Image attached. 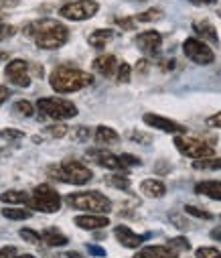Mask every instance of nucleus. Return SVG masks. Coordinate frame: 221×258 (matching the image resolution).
Returning a JSON list of instances; mask_svg holds the SVG:
<instances>
[{
	"label": "nucleus",
	"instance_id": "nucleus-1",
	"mask_svg": "<svg viewBox=\"0 0 221 258\" xmlns=\"http://www.w3.org/2000/svg\"><path fill=\"white\" fill-rule=\"evenodd\" d=\"M25 35L35 39V45L39 49H45V51L59 49L69 39L67 27L55 19H39L35 23H29L25 27Z\"/></svg>",
	"mask_w": 221,
	"mask_h": 258
},
{
	"label": "nucleus",
	"instance_id": "nucleus-2",
	"mask_svg": "<svg viewBox=\"0 0 221 258\" xmlns=\"http://www.w3.org/2000/svg\"><path fill=\"white\" fill-rule=\"evenodd\" d=\"M94 76L78 70V68H71V66H59L51 72L49 76V84L57 94H73V92H80L88 86H92Z\"/></svg>",
	"mask_w": 221,
	"mask_h": 258
},
{
	"label": "nucleus",
	"instance_id": "nucleus-3",
	"mask_svg": "<svg viewBox=\"0 0 221 258\" xmlns=\"http://www.w3.org/2000/svg\"><path fill=\"white\" fill-rule=\"evenodd\" d=\"M49 175L63 183H71V185H86L94 177L92 169L86 167L78 159H65L59 167H49Z\"/></svg>",
	"mask_w": 221,
	"mask_h": 258
},
{
	"label": "nucleus",
	"instance_id": "nucleus-4",
	"mask_svg": "<svg viewBox=\"0 0 221 258\" xmlns=\"http://www.w3.org/2000/svg\"><path fill=\"white\" fill-rule=\"evenodd\" d=\"M67 204L82 212H92V214H108L112 212V202L102 196L100 191H82V193H69Z\"/></svg>",
	"mask_w": 221,
	"mask_h": 258
},
{
	"label": "nucleus",
	"instance_id": "nucleus-5",
	"mask_svg": "<svg viewBox=\"0 0 221 258\" xmlns=\"http://www.w3.org/2000/svg\"><path fill=\"white\" fill-rule=\"evenodd\" d=\"M37 108L41 110V114H45L47 118L57 120V122L78 116V106L69 100H63V98H39Z\"/></svg>",
	"mask_w": 221,
	"mask_h": 258
},
{
	"label": "nucleus",
	"instance_id": "nucleus-6",
	"mask_svg": "<svg viewBox=\"0 0 221 258\" xmlns=\"http://www.w3.org/2000/svg\"><path fill=\"white\" fill-rule=\"evenodd\" d=\"M29 206L33 210H37V212H43V214H55L61 208V196L51 185L43 183V185L35 187L33 196L29 200Z\"/></svg>",
	"mask_w": 221,
	"mask_h": 258
},
{
	"label": "nucleus",
	"instance_id": "nucleus-7",
	"mask_svg": "<svg viewBox=\"0 0 221 258\" xmlns=\"http://www.w3.org/2000/svg\"><path fill=\"white\" fill-rule=\"evenodd\" d=\"M175 147L181 155L189 157V159H205L213 155V147L201 139L195 137H187V135H175Z\"/></svg>",
	"mask_w": 221,
	"mask_h": 258
},
{
	"label": "nucleus",
	"instance_id": "nucleus-8",
	"mask_svg": "<svg viewBox=\"0 0 221 258\" xmlns=\"http://www.w3.org/2000/svg\"><path fill=\"white\" fill-rule=\"evenodd\" d=\"M98 11H100V5L96 0H73V3H67L65 7L59 9V17L80 23V21H88L96 17Z\"/></svg>",
	"mask_w": 221,
	"mask_h": 258
},
{
	"label": "nucleus",
	"instance_id": "nucleus-9",
	"mask_svg": "<svg viewBox=\"0 0 221 258\" xmlns=\"http://www.w3.org/2000/svg\"><path fill=\"white\" fill-rule=\"evenodd\" d=\"M183 53L187 55V59H191L197 66H209V63L215 61V55H213V49H209V45L201 39H185L183 43Z\"/></svg>",
	"mask_w": 221,
	"mask_h": 258
},
{
	"label": "nucleus",
	"instance_id": "nucleus-10",
	"mask_svg": "<svg viewBox=\"0 0 221 258\" xmlns=\"http://www.w3.org/2000/svg\"><path fill=\"white\" fill-rule=\"evenodd\" d=\"M5 76L9 78V82H13L19 88H29L31 86V76H29V63L25 59H13L7 70Z\"/></svg>",
	"mask_w": 221,
	"mask_h": 258
},
{
	"label": "nucleus",
	"instance_id": "nucleus-11",
	"mask_svg": "<svg viewBox=\"0 0 221 258\" xmlns=\"http://www.w3.org/2000/svg\"><path fill=\"white\" fill-rule=\"evenodd\" d=\"M142 120H144V124H149L151 128H155V131H163V133H171V135H185V131H187L183 124H179V122H175L171 118H165L161 114H153V112L144 114Z\"/></svg>",
	"mask_w": 221,
	"mask_h": 258
},
{
	"label": "nucleus",
	"instance_id": "nucleus-12",
	"mask_svg": "<svg viewBox=\"0 0 221 258\" xmlns=\"http://www.w3.org/2000/svg\"><path fill=\"white\" fill-rule=\"evenodd\" d=\"M136 45L146 55H159L163 45V35L159 31H144L136 37Z\"/></svg>",
	"mask_w": 221,
	"mask_h": 258
},
{
	"label": "nucleus",
	"instance_id": "nucleus-13",
	"mask_svg": "<svg viewBox=\"0 0 221 258\" xmlns=\"http://www.w3.org/2000/svg\"><path fill=\"white\" fill-rule=\"evenodd\" d=\"M76 226L82 228V230H102V228H108L110 226V218L104 216V214H84V216H78L76 220Z\"/></svg>",
	"mask_w": 221,
	"mask_h": 258
},
{
	"label": "nucleus",
	"instance_id": "nucleus-14",
	"mask_svg": "<svg viewBox=\"0 0 221 258\" xmlns=\"http://www.w3.org/2000/svg\"><path fill=\"white\" fill-rule=\"evenodd\" d=\"M114 236H116V240H118L122 246H126V248H140L142 242L146 240V236H140V234L132 232L128 226H116V228H114Z\"/></svg>",
	"mask_w": 221,
	"mask_h": 258
},
{
	"label": "nucleus",
	"instance_id": "nucleus-15",
	"mask_svg": "<svg viewBox=\"0 0 221 258\" xmlns=\"http://www.w3.org/2000/svg\"><path fill=\"white\" fill-rule=\"evenodd\" d=\"M88 155H90V157H94V159H96V163H98V165H102V167H106V169H112V171H122V169H126V167L122 165L120 157H116V155H114V153H110V151L94 149V151H90Z\"/></svg>",
	"mask_w": 221,
	"mask_h": 258
},
{
	"label": "nucleus",
	"instance_id": "nucleus-16",
	"mask_svg": "<svg viewBox=\"0 0 221 258\" xmlns=\"http://www.w3.org/2000/svg\"><path fill=\"white\" fill-rule=\"evenodd\" d=\"M179 252H175L171 246H146L134 254V258H177Z\"/></svg>",
	"mask_w": 221,
	"mask_h": 258
},
{
	"label": "nucleus",
	"instance_id": "nucleus-17",
	"mask_svg": "<svg viewBox=\"0 0 221 258\" xmlns=\"http://www.w3.org/2000/svg\"><path fill=\"white\" fill-rule=\"evenodd\" d=\"M94 70H96L100 76L110 78V76H114L116 70H118V61H116L114 55H100V57L94 59Z\"/></svg>",
	"mask_w": 221,
	"mask_h": 258
},
{
	"label": "nucleus",
	"instance_id": "nucleus-18",
	"mask_svg": "<svg viewBox=\"0 0 221 258\" xmlns=\"http://www.w3.org/2000/svg\"><path fill=\"white\" fill-rule=\"evenodd\" d=\"M140 191L144 193L146 198H153V200H159L167 193V187L161 179H144L140 183Z\"/></svg>",
	"mask_w": 221,
	"mask_h": 258
},
{
	"label": "nucleus",
	"instance_id": "nucleus-19",
	"mask_svg": "<svg viewBox=\"0 0 221 258\" xmlns=\"http://www.w3.org/2000/svg\"><path fill=\"white\" fill-rule=\"evenodd\" d=\"M94 139H96V143L102 145V147H110V145L120 143V135L114 131V128H110V126H98Z\"/></svg>",
	"mask_w": 221,
	"mask_h": 258
},
{
	"label": "nucleus",
	"instance_id": "nucleus-20",
	"mask_svg": "<svg viewBox=\"0 0 221 258\" xmlns=\"http://www.w3.org/2000/svg\"><path fill=\"white\" fill-rule=\"evenodd\" d=\"M195 193L221 202V181H201L195 185Z\"/></svg>",
	"mask_w": 221,
	"mask_h": 258
},
{
	"label": "nucleus",
	"instance_id": "nucleus-21",
	"mask_svg": "<svg viewBox=\"0 0 221 258\" xmlns=\"http://www.w3.org/2000/svg\"><path fill=\"white\" fill-rule=\"evenodd\" d=\"M41 240H43L47 246H53V248H61V246H65V244L69 242L67 236H65L63 232H59L57 228H45L43 234H41Z\"/></svg>",
	"mask_w": 221,
	"mask_h": 258
},
{
	"label": "nucleus",
	"instance_id": "nucleus-22",
	"mask_svg": "<svg viewBox=\"0 0 221 258\" xmlns=\"http://www.w3.org/2000/svg\"><path fill=\"white\" fill-rule=\"evenodd\" d=\"M112 39H114V31H110V29H98V31H94L88 37V43L92 47H96V49H104L106 43H110Z\"/></svg>",
	"mask_w": 221,
	"mask_h": 258
},
{
	"label": "nucleus",
	"instance_id": "nucleus-23",
	"mask_svg": "<svg viewBox=\"0 0 221 258\" xmlns=\"http://www.w3.org/2000/svg\"><path fill=\"white\" fill-rule=\"evenodd\" d=\"M29 200H31V196L29 193H25V191H19V189H9V191H5V193H0V202L3 204H27L29 206Z\"/></svg>",
	"mask_w": 221,
	"mask_h": 258
},
{
	"label": "nucleus",
	"instance_id": "nucleus-24",
	"mask_svg": "<svg viewBox=\"0 0 221 258\" xmlns=\"http://www.w3.org/2000/svg\"><path fill=\"white\" fill-rule=\"evenodd\" d=\"M193 31H195V33H199V35H201L203 39H207L209 43L219 45L217 31H215V27H213L211 23H207V21H203V23H195V25H193Z\"/></svg>",
	"mask_w": 221,
	"mask_h": 258
},
{
	"label": "nucleus",
	"instance_id": "nucleus-25",
	"mask_svg": "<svg viewBox=\"0 0 221 258\" xmlns=\"http://www.w3.org/2000/svg\"><path fill=\"white\" fill-rule=\"evenodd\" d=\"M195 169L199 171H219L221 169V157L219 159H213V157H205V159H197L193 163Z\"/></svg>",
	"mask_w": 221,
	"mask_h": 258
},
{
	"label": "nucleus",
	"instance_id": "nucleus-26",
	"mask_svg": "<svg viewBox=\"0 0 221 258\" xmlns=\"http://www.w3.org/2000/svg\"><path fill=\"white\" fill-rule=\"evenodd\" d=\"M3 216L9 218V220H29L33 216L31 210H25V208H5L3 210Z\"/></svg>",
	"mask_w": 221,
	"mask_h": 258
},
{
	"label": "nucleus",
	"instance_id": "nucleus-27",
	"mask_svg": "<svg viewBox=\"0 0 221 258\" xmlns=\"http://www.w3.org/2000/svg\"><path fill=\"white\" fill-rule=\"evenodd\" d=\"M106 183H108L110 187H114V189H122V191L130 189V179H128L126 175H120V173L106 177Z\"/></svg>",
	"mask_w": 221,
	"mask_h": 258
},
{
	"label": "nucleus",
	"instance_id": "nucleus-28",
	"mask_svg": "<svg viewBox=\"0 0 221 258\" xmlns=\"http://www.w3.org/2000/svg\"><path fill=\"white\" fill-rule=\"evenodd\" d=\"M167 246H171L175 252H189V250H191V244H189V240H187V238H183V236L171 238V240L167 242Z\"/></svg>",
	"mask_w": 221,
	"mask_h": 258
},
{
	"label": "nucleus",
	"instance_id": "nucleus-29",
	"mask_svg": "<svg viewBox=\"0 0 221 258\" xmlns=\"http://www.w3.org/2000/svg\"><path fill=\"white\" fill-rule=\"evenodd\" d=\"M161 17H163V11H159V9H151V11L140 13V15L136 17V21H138V23H153V21H159Z\"/></svg>",
	"mask_w": 221,
	"mask_h": 258
},
{
	"label": "nucleus",
	"instance_id": "nucleus-30",
	"mask_svg": "<svg viewBox=\"0 0 221 258\" xmlns=\"http://www.w3.org/2000/svg\"><path fill=\"white\" fill-rule=\"evenodd\" d=\"M130 76H132V68L128 66V63H118V70H116V78L120 84H128L130 82Z\"/></svg>",
	"mask_w": 221,
	"mask_h": 258
},
{
	"label": "nucleus",
	"instance_id": "nucleus-31",
	"mask_svg": "<svg viewBox=\"0 0 221 258\" xmlns=\"http://www.w3.org/2000/svg\"><path fill=\"white\" fill-rule=\"evenodd\" d=\"M45 133H47L49 137H53V139H63V137H67L69 128H67V126H63V124H53V126L45 128Z\"/></svg>",
	"mask_w": 221,
	"mask_h": 258
},
{
	"label": "nucleus",
	"instance_id": "nucleus-32",
	"mask_svg": "<svg viewBox=\"0 0 221 258\" xmlns=\"http://www.w3.org/2000/svg\"><path fill=\"white\" fill-rule=\"evenodd\" d=\"M15 112L17 114H21V116H33L35 114V106L31 104V102H27V100H21V102H17L15 104Z\"/></svg>",
	"mask_w": 221,
	"mask_h": 258
},
{
	"label": "nucleus",
	"instance_id": "nucleus-33",
	"mask_svg": "<svg viewBox=\"0 0 221 258\" xmlns=\"http://www.w3.org/2000/svg\"><path fill=\"white\" fill-rule=\"evenodd\" d=\"M19 234H21V238H23L25 242H29V244H41V242H43V240H41V234L35 232V230H31V228H23Z\"/></svg>",
	"mask_w": 221,
	"mask_h": 258
},
{
	"label": "nucleus",
	"instance_id": "nucleus-34",
	"mask_svg": "<svg viewBox=\"0 0 221 258\" xmlns=\"http://www.w3.org/2000/svg\"><path fill=\"white\" fill-rule=\"evenodd\" d=\"M185 214L187 216H193V218H199V220H211L213 218L209 212H205V210H201L197 206H185Z\"/></svg>",
	"mask_w": 221,
	"mask_h": 258
},
{
	"label": "nucleus",
	"instance_id": "nucleus-35",
	"mask_svg": "<svg viewBox=\"0 0 221 258\" xmlns=\"http://www.w3.org/2000/svg\"><path fill=\"white\" fill-rule=\"evenodd\" d=\"M195 256L197 258H221V250L211 248V246H205V248H197L195 250Z\"/></svg>",
	"mask_w": 221,
	"mask_h": 258
},
{
	"label": "nucleus",
	"instance_id": "nucleus-36",
	"mask_svg": "<svg viewBox=\"0 0 221 258\" xmlns=\"http://www.w3.org/2000/svg\"><path fill=\"white\" fill-rule=\"evenodd\" d=\"M114 23H116L118 27L126 29V31H132V29H134V25H136V19H132V17H116V19H114Z\"/></svg>",
	"mask_w": 221,
	"mask_h": 258
},
{
	"label": "nucleus",
	"instance_id": "nucleus-37",
	"mask_svg": "<svg viewBox=\"0 0 221 258\" xmlns=\"http://www.w3.org/2000/svg\"><path fill=\"white\" fill-rule=\"evenodd\" d=\"M15 33H17V29H15L13 25H7V23L0 21V41H7V39H11Z\"/></svg>",
	"mask_w": 221,
	"mask_h": 258
},
{
	"label": "nucleus",
	"instance_id": "nucleus-38",
	"mask_svg": "<svg viewBox=\"0 0 221 258\" xmlns=\"http://www.w3.org/2000/svg\"><path fill=\"white\" fill-rule=\"evenodd\" d=\"M0 137L7 139V141H19V139H23L25 135H23L21 131H15V128H5V131H0Z\"/></svg>",
	"mask_w": 221,
	"mask_h": 258
},
{
	"label": "nucleus",
	"instance_id": "nucleus-39",
	"mask_svg": "<svg viewBox=\"0 0 221 258\" xmlns=\"http://www.w3.org/2000/svg\"><path fill=\"white\" fill-rule=\"evenodd\" d=\"M120 161H122V165L124 167H140L142 165V161L138 159V157H134V155H120Z\"/></svg>",
	"mask_w": 221,
	"mask_h": 258
},
{
	"label": "nucleus",
	"instance_id": "nucleus-40",
	"mask_svg": "<svg viewBox=\"0 0 221 258\" xmlns=\"http://www.w3.org/2000/svg\"><path fill=\"white\" fill-rule=\"evenodd\" d=\"M128 137H130L132 141H136V143H144V145H149V143L153 141L151 137H146V135H140V133H136V131H132V133H130Z\"/></svg>",
	"mask_w": 221,
	"mask_h": 258
},
{
	"label": "nucleus",
	"instance_id": "nucleus-41",
	"mask_svg": "<svg viewBox=\"0 0 221 258\" xmlns=\"http://www.w3.org/2000/svg\"><path fill=\"white\" fill-rule=\"evenodd\" d=\"M73 137H76L78 141H84V139L90 137V133H88L86 126H80V128H73Z\"/></svg>",
	"mask_w": 221,
	"mask_h": 258
},
{
	"label": "nucleus",
	"instance_id": "nucleus-42",
	"mask_svg": "<svg viewBox=\"0 0 221 258\" xmlns=\"http://www.w3.org/2000/svg\"><path fill=\"white\" fill-rule=\"evenodd\" d=\"M17 256V248L15 246H5L0 250V258H15Z\"/></svg>",
	"mask_w": 221,
	"mask_h": 258
},
{
	"label": "nucleus",
	"instance_id": "nucleus-43",
	"mask_svg": "<svg viewBox=\"0 0 221 258\" xmlns=\"http://www.w3.org/2000/svg\"><path fill=\"white\" fill-rule=\"evenodd\" d=\"M209 126H213V128H219L221 131V112H217V114H213V116H209Z\"/></svg>",
	"mask_w": 221,
	"mask_h": 258
},
{
	"label": "nucleus",
	"instance_id": "nucleus-44",
	"mask_svg": "<svg viewBox=\"0 0 221 258\" xmlns=\"http://www.w3.org/2000/svg\"><path fill=\"white\" fill-rule=\"evenodd\" d=\"M88 250L92 256H106V250L102 246H94V244H88Z\"/></svg>",
	"mask_w": 221,
	"mask_h": 258
},
{
	"label": "nucleus",
	"instance_id": "nucleus-45",
	"mask_svg": "<svg viewBox=\"0 0 221 258\" xmlns=\"http://www.w3.org/2000/svg\"><path fill=\"white\" fill-rule=\"evenodd\" d=\"M136 72H138V74H146V72H149V61L140 59V61L136 63Z\"/></svg>",
	"mask_w": 221,
	"mask_h": 258
},
{
	"label": "nucleus",
	"instance_id": "nucleus-46",
	"mask_svg": "<svg viewBox=\"0 0 221 258\" xmlns=\"http://www.w3.org/2000/svg\"><path fill=\"white\" fill-rule=\"evenodd\" d=\"M11 96V92H9V88H5V86H0V106H3L5 102H7V98Z\"/></svg>",
	"mask_w": 221,
	"mask_h": 258
},
{
	"label": "nucleus",
	"instance_id": "nucleus-47",
	"mask_svg": "<svg viewBox=\"0 0 221 258\" xmlns=\"http://www.w3.org/2000/svg\"><path fill=\"white\" fill-rule=\"evenodd\" d=\"M195 7H209V5H215L217 0H191Z\"/></svg>",
	"mask_w": 221,
	"mask_h": 258
},
{
	"label": "nucleus",
	"instance_id": "nucleus-48",
	"mask_svg": "<svg viewBox=\"0 0 221 258\" xmlns=\"http://www.w3.org/2000/svg\"><path fill=\"white\" fill-rule=\"evenodd\" d=\"M211 238L221 242V228H219V230H213V232H211Z\"/></svg>",
	"mask_w": 221,
	"mask_h": 258
},
{
	"label": "nucleus",
	"instance_id": "nucleus-49",
	"mask_svg": "<svg viewBox=\"0 0 221 258\" xmlns=\"http://www.w3.org/2000/svg\"><path fill=\"white\" fill-rule=\"evenodd\" d=\"M65 256H67V258H84V256H82L80 252H67Z\"/></svg>",
	"mask_w": 221,
	"mask_h": 258
},
{
	"label": "nucleus",
	"instance_id": "nucleus-50",
	"mask_svg": "<svg viewBox=\"0 0 221 258\" xmlns=\"http://www.w3.org/2000/svg\"><path fill=\"white\" fill-rule=\"evenodd\" d=\"M15 258H35V256H33V254H21V256H19V254H17V256H15Z\"/></svg>",
	"mask_w": 221,
	"mask_h": 258
},
{
	"label": "nucleus",
	"instance_id": "nucleus-51",
	"mask_svg": "<svg viewBox=\"0 0 221 258\" xmlns=\"http://www.w3.org/2000/svg\"><path fill=\"white\" fill-rule=\"evenodd\" d=\"M3 57H5V53H3V51H0V59H3Z\"/></svg>",
	"mask_w": 221,
	"mask_h": 258
},
{
	"label": "nucleus",
	"instance_id": "nucleus-52",
	"mask_svg": "<svg viewBox=\"0 0 221 258\" xmlns=\"http://www.w3.org/2000/svg\"><path fill=\"white\" fill-rule=\"evenodd\" d=\"M219 17H221V11H219Z\"/></svg>",
	"mask_w": 221,
	"mask_h": 258
},
{
	"label": "nucleus",
	"instance_id": "nucleus-53",
	"mask_svg": "<svg viewBox=\"0 0 221 258\" xmlns=\"http://www.w3.org/2000/svg\"><path fill=\"white\" fill-rule=\"evenodd\" d=\"M138 3H142V0H138Z\"/></svg>",
	"mask_w": 221,
	"mask_h": 258
}]
</instances>
